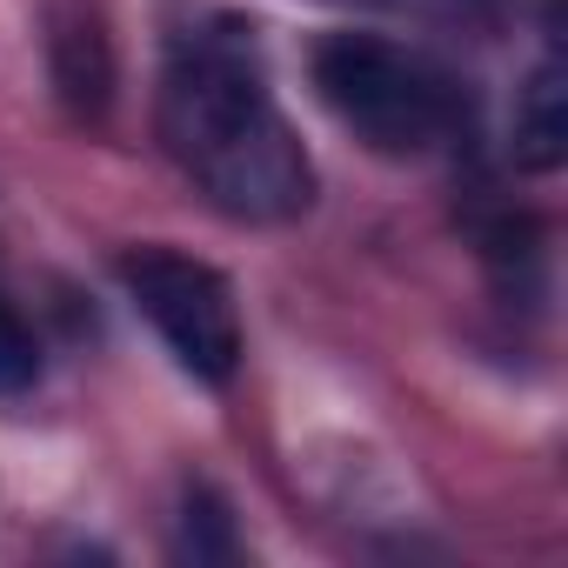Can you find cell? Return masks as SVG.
I'll return each mask as SVG.
<instances>
[{
    "label": "cell",
    "instance_id": "8992f818",
    "mask_svg": "<svg viewBox=\"0 0 568 568\" xmlns=\"http://www.w3.org/2000/svg\"><path fill=\"white\" fill-rule=\"evenodd\" d=\"M181 555L194 561H234L241 541H234V515L214 488H187V508H181Z\"/></svg>",
    "mask_w": 568,
    "mask_h": 568
},
{
    "label": "cell",
    "instance_id": "ba28073f",
    "mask_svg": "<svg viewBox=\"0 0 568 568\" xmlns=\"http://www.w3.org/2000/svg\"><path fill=\"white\" fill-rule=\"evenodd\" d=\"M415 8H462V0H415Z\"/></svg>",
    "mask_w": 568,
    "mask_h": 568
},
{
    "label": "cell",
    "instance_id": "3957f363",
    "mask_svg": "<svg viewBox=\"0 0 568 568\" xmlns=\"http://www.w3.org/2000/svg\"><path fill=\"white\" fill-rule=\"evenodd\" d=\"M121 288L134 295V308L154 322V335L168 342V355L207 382L227 388L241 368V315H234V288L194 254L181 247H128L121 254Z\"/></svg>",
    "mask_w": 568,
    "mask_h": 568
},
{
    "label": "cell",
    "instance_id": "5b68a950",
    "mask_svg": "<svg viewBox=\"0 0 568 568\" xmlns=\"http://www.w3.org/2000/svg\"><path fill=\"white\" fill-rule=\"evenodd\" d=\"M54 81H61V94H68L81 114H101V108H108L114 68H108L101 28H61V34H54Z\"/></svg>",
    "mask_w": 568,
    "mask_h": 568
},
{
    "label": "cell",
    "instance_id": "6da1fadb",
    "mask_svg": "<svg viewBox=\"0 0 568 568\" xmlns=\"http://www.w3.org/2000/svg\"><path fill=\"white\" fill-rule=\"evenodd\" d=\"M161 141L174 168L234 221H295L315 201V161L281 114L254 41L227 21L174 41L161 74Z\"/></svg>",
    "mask_w": 568,
    "mask_h": 568
},
{
    "label": "cell",
    "instance_id": "52a82bcc",
    "mask_svg": "<svg viewBox=\"0 0 568 568\" xmlns=\"http://www.w3.org/2000/svg\"><path fill=\"white\" fill-rule=\"evenodd\" d=\"M41 382V348L34 328L14 315V302H0V395H28Z\"/></svg>",
    "mask_w": 568,
    "mask_h": 568
},
{
    "label": "cell",
    "instance_id": "277c9868",
    "mask_svg": "<svg viewBox=\"0 0 568 568\" xmlns=\"http://www.w3.org/2000/svg\"><path fill=\"white\" fill-rule=\"evenodd\" d=\"M515 161L528 174H555L568 161V74L561 61H541L528 88L515 94Z\"/></svg>",
    "mask_w": 568,
    "mask_h": 568
},
{
    "label": "cell",
    "instance_id": "7a4b0ae2",
    "mask_svg": "<svg viewBox=\"0 0 568 568\" xmlns=\"http://www.w3.org/2000/svg\"><path fill=\"white\" fill-rule=\"evenodd\" d=\"M308 74H315L322 108L388 161L442 154L468 128L462 81L422 48H402L382 34H328Z\"/></svg>",
    "mask_w": 568,
    "mask_h": 568
}]
</instances>
